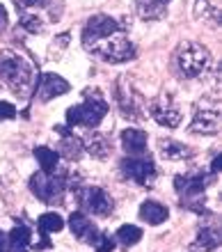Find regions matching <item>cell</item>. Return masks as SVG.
<instances>
[{"instance_id":"obj_19","label":"cell","mask_w":222,"mask_h":252,"mask_svg":"<svg viewBox=\"0 0 222 252\" xmlns=\"http://www.w3.org/2000/svg\"><path fill=\"white\" fill-rule=\"evenodd\" d=\"M220 246V236H218L216 229L211 227H204L202 232L197 234V241L190 246V252H211Z\"/></svg>"},{"instance_id":"obj_6","label":"cell","mask_w":222,"mask_h":252,"mask_svg":"<svg viewBox=\"0 0 222 252\" xmlns=\"http://www.w3.org/2000/svg\"><path fill=\"white\" fill-rule=\"evenodd\" d=\"M149 113L158 124L167 126V128H177V126L183 122L181 108L177 106V101L172 99L170 94H158L156 99L149 103Z\"/></svg>"},{"instance_id":"obj_29","label":"cell","mask_w":222,"mask_h":252,"mask_svg":"<svg viewBox=\"0 0 222 252\" xmlns=\"http://www.w3.org/2000/svg\"><path fill=\"white\" fill-rule=\"evenodd\" d=\"M7 28V12H5V7L0 5V30H5Z\"/></svg>"},{"instance_id":"obj_23","label":"cell","mask_w":222,"mask_h":252,"mask_svg":"<svg viewBox=\"0 0 222 252\" xmlns=\"http://www.w3.org/2000/svg\"><path fill=\"white\" fill-rule=\"evenodd\" d=\"M19 26L23 28V30H28V32L37 34L41 30V21L37 19V14H23L19 19Z\"/></svg>"},{"instance_id":"obj_16","label":"cell","mask_w":222,"mask_h":252,"mask_svg":"<svg viewBox=\"0 0 222 252\" xmlns=\"http://www.w3.org/2000/svg\"><path fill=\"white\" fill-rule=\"evenodd\" d=\"M83 149L92 154V156H96V158H105V156H110L112 152V145H110V138L103 135V133H92L87 140H83Z\"/></svg>"},{"instance_id":"obj_30","label":"cell","mask_w":222,"mask_h":252,"mask_svg":"<svg viewBox=\"0 0 222 252\" xmlns=\"http://www.w3.org/2000/svg\"><path fill=\"white\" fill-rule=\"evenodd\" d=\"M160 2H167V0H160Z\"/></svg>"},{"instance_id":"obj_5","label":"cell","mask_w":222,"mask_h":252,"mask_svg":"<svg viewBox=\"0 0 222 252\" xmlns=\"http://www.w3.org/2000/svg\"><path fill=\"white\" fill-rule=\"evenodd\" d=\"M108 101L98 92H85V101L80 106L66 110V124L69 126H98L101 120L108 115Z\"/></svg>"},{"instance_id":"obj_27","label":"cell","mask_w":222,"mask_h":252,"mask_svg":"<svg viewBox=\"0 0 222 252\" xmlns=\"http://www.w3.org/2000/svg\"><path fill=\"white\" fill-rule=\"evenodd\" d=\"M14 5L19 12H26L28 7H34V5H44V0H14Z\"/></svg>"},{"instance_id":"obj_3","label":"cell","mask_w":222,"mask_h":252,"mask_svg":"<svg viewBox=\"0 0 222 252\" xmlns=\"http://www.w3.org/2000/svg\"><path fill=\"white\" fill-rule=\"evenodd\" d=\"M211 62L209 51L195 41H183L179 44L177 53H174V66L181 78H197L206 71V66Z\"/></svg>"},{"instance_id":"obj_9","label":"cell","mask_w":222,"mask_h":252,"mask_svg":"<svg viewBox=\"0 0 222 252\" xmlns=\"http://www.w3.org/2000/svg\"><path fill=\"white\" fill-rule=\"evenodd\" d=\"M190 131L202 133V135H213V133L220 131V108H218L216 101L213 103L199 101L197 113L192 117V124H190Z\"/></svg>"},{"instance_id":"obj_11","label":"cell","mask_w":222,"mask_h":252,"mask_svg":"<svg viewBox=\"0 0 222 252\" xmlns=\"http://www.w3.org/2000/svg\"><path fill=\"white\" fill-rule=\"evenodd\" d=\"M69 227H71L73 236L78 241H83V243H87V246H96L98 241H101V234H103V232H98V227L83 211H76L69 216Z\"/></svg>"},{"instance_id":"obj_4","label":"cell","mask_w":222,"mask_h":252,"mask_svg":"<svg viewBox=\"0 0 222 252\" xmlns=\"http://www.w3.org/2000/svg\"><path fill=\"white\" fill-rule=\"evenodd\" d=\"M66 186H69V172H64V170H55L53 174L34 172L30 177V190L44 204H60L64 199Z\"/></svg>"},{"instance_id":"obj_12","label":"cell","mask_w":222,"mask_h":252,"mask_svg":"<svg viewBox=\"0 0 222 252\" xmlns=\"http://www.w3.org/2000/svg\"><path fill=\"white\" fill-rule=\"evenodd\" d=\"M69 87L71 85L62 76H58V73H41L39 83L34 87V94H37V99L46 103V101H53V99H58V96H62V94H66Z\"/></svg>"},{"instance_id":"obj_1","label":"cell","mask_w":222,"mask_h":252,"mask_svg":"<svg viewBox=\"0 0 222 252\" xmlns=\"http://www.w3.org/2000/svg\"><path fill=\"white\" fill-rule=\"evenodd\" d=\"M0 78L16 96H28L30 87L34 85V69L23 55L5 48L0 51Z\"/></svg>"},{"instance_id":"obj_20","label":"cell","mask_w":222,"mask_h":252,"mask_svg":"<svg viewBox=\"0 0 222 252\" xmlns=\"http://www.w3.org/2000/svg\"><path fill=\"white\" fill-rule=\"evenodd\" d=\"M34 158L39 160L44 174H53L60 165V154L55 149H48V147H34Z\"/></svg>"},{"instance_id":"obj_17","label":"cell","mask_w":222,"mask_h":252,"mask_svg":"<svg viewBox=\"0 0 222 252\" xmlns=\"http://www.w3.org/2000/svg\"><path fill=\"white\" fill-rule=\"evenodd\" d=\"M135 7H137V14L149 21L163 19L167 14V2H160V0H137Z\"/></svg>"},{"instance_id":"obj_18","label":"cell","mask_w":222,"mask_h":252,"mask_svg":"<svg viewBox=\"0 0 222 252\" xmlns=\"http://www.w3.org/2000/svg\"><path fill=\"white\" fill-rule=\"evenodd\" d=\"M39 234L44 236V248H51V241H48V234L53 232H60L62 227H64V220H62V216H58V213H44V216H39Z\"/></svg>"},{"instance_id":"obj_8","label":"cell","mask_w":222,"mask_h":252,"mask_svg":"<svg viewBox=\"0 0 222 252\" xmlns=\"http://www.w3.org/2000/svg\"><path fill=\"white\" fill-rule=\"evenodd\" d=\"M76 195H78V202L85 211L94 213V216H110L112 199L103 188H98V186L76 188Z\"/></svg>"},{"instance_id":"obj_28","label":"cell","mask_w":222,"mask_h":252,"mask_svg":"<svg viewBox=\"0 0 222 252\" xmlns=\"http://www.w3.org/2000/svg\"><path fill=\"white\" fill-rule=\"evenodd\" d=\"M220 160H222V156L218 154L216 158H213V163H211V174H218V172H220V165H222Z\"/></svg>"},{"instance_id":"obj_14","label":"cell","mask_w":222,"mask_h":252,"mask_svg":"<svg viewBox=\"0 0 222 252\" xmlns=\"http://www.w3.org/2000/svg\"><path fill=\"white\" fill-rule=\"evenodd\" d=\"M55 131L62 135V142H60V152L58 154H62V156L69 158V160H76L80 154H83V140L76 138L66 126H55Z\"/></svg>"},{"instance_id":"obj_7","label":"cell","mask_w":222,"mask_h":252,"mask_svg":"<svg viewBox=\"0 0 222 252\" xmlns=\"http://www.w3.org/2000/svg\"><path fill=\"white\" fill-rule=\"evenodd\" d=\"M213 174H206L202 170H197V172H188V174H177V179H174V188L177 192L181 195V202H188V199H195V197H202L204 190L209 188V184Z\"/></svg>"},{"instance_id":"obj_24","label":"cell","mask_w":222,"mask_h":252,"mask_svg":"<svg viewBox=\"0 0 222 252\" xmlns=\"http://www.w3.org/2000/svg\"><path fill=\"white\" fill-rule=\"evenodd\" d=\"M28 246H23V243H16L14 239H9L7 236L5 241L0 239V252H26Z\"/></svg>"},{"instance_id":"obj_15","label":"cell","mask_w":222,"mask_h":252,"mask_svg":"<svg viewBox=\"0 0 222 252\" xmlns=\"http://www.w3.org/2000/svg\"><path fill=\"white\" fill-rule=\"evenodd\" d=\"M140 218L147 222V225H160L170 218V211L167 206L160 204V202H154V199H147L140 204Z\"/></svg>"},{"instance_id":"obj_22","label":"cell","mask_w":222,"mask_h":252,"mask_svg":"<svg viewBox=\"0 0 222 252\" xmlns=\"http://www.w3.org/2000/svg\"><path fill=\"white\" fill-rule=\"evenodd\" d=\"M142 239V229L135 225H122L117 229V241L122 243V246H135L137 241Z\"/></svg>"},{"instance_id":"obj_26","label":"cell","mask_w":222,"mask_h":252,"mask_svg":"<svg viewBox=\"0 0 222 252\" xmlns=\"http://www.w3.org/2000/svg\"><path fill=\"white\" fill-rule=\"evenodd\" d=\"M115 250V241L110 239V234H101V241L96 243V252H112Z\"/></svg>"},{"instance_id":"obj_21","label":"cell","mask_w":222,"mask_h":252,"mask_svg":"<svg viewBox=\"0 0 222 252\" xmlns=\"http://www.w3.org/2000/svg\"><path fill=\"white\" fill-rule=\"evenodd\" d=\"M160 154H163L167 160H181L190 154L188 147H183L177 140H160Z\"/></svg>"},{"instance_id":"obj_2","label":"cell","mask_w":222,"mask_h":252,"mask_svg":"<svg viewBox=\"0 0 222 252\" xmlns=\"http://www.w3.org/2000/svg\"><path fill=\"white\" fill-rule=\"evenodd\" d=\"M85 48L92 55L101 58L103 62H112V64H122V62H128L135 58V46H133V41L124 34L122 28H117L115 32L105 34L101 39L87 44Z\"/></svg>"},{"instance_id":"obj_25","label":"cell","mask_w":222,"mask_h":252,"mask_svg":"<svg viewBox=\"0 0 222 252\" xmlns=\"http://www.w3.org/2000/svg\"><path fill=\"white\" fill-rule=\"evenodd\" d=\"M16 117V106L7 103V101H0V122L2 120H14Z\"/></svg>"},{"instance_id":"obj_13","label":"cell","mask_w":222,"mask_h":252,"mask_svg":"<svg viewBox=\"0 0 222 252\" xmlns=\"http://www.w3.org/2000/svg\"><path fill=\"white\" fill-rule=\"evenodd\" d=\"M122 147L128 156H142L147 154V133L140 128H126L122 131Z\"/></svg>"},{"instance_id":"obj_10","label":"cell","mask_w":222,"mask_h":252,"mask_svg":"<svg viewBox=\"0 0 222 252\" xmlns=\"http://www.w3.org/2000/svg\"><path fill=\"white\" fill-rule=\"evenodd\" d=\"M122 172L124 177L133 179L140 186H151L154 179H156V165L154 160L147 156H133V158H124L122 160Z\"/></svg>"}]
</instances>
